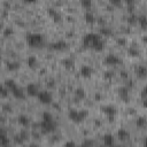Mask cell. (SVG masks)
<instances>
[{
	"mask_svg": "<svg viewBox=\"0 0 147 147\" xmlns=\"http://www.w3.org/2000/svg\"><path fill=\"white\" fill-rule=\"evenodd\" d=\"M64 147H76V144L74 140H68V141H65Z\"/></svg>",
	"mask_w": 147,
	"mask_h": 147,
	"instance_id": "obj_36",
	"label": "cell"
},
{
	"mask_svg": "<svg viewBox=\"0 0 147 147\" xmlns=\"http://www.w3.org/2000/svg\"><path fill=\"white\" fill-rule=\"evenodd\" d=\"M25 39H26L28 45L31 46V47H39L40 45L44 44V37H42V34H40L38 32H30V33H28Z\"/></svg>",
	"mask_w": 147,
	"mask_h": 147,
	"instance_id": "obj_4",
	"label": "cell"
},
{
	"mask_svg": "<svg viewBox=\"0 0 147 147\" xmlns=\"http://www.w3.org/2000/svg\"><path fill=\"white\" fill-rule=\"evenodd\" d=\"M140 96L142 98V100L147 98V85H145V86L141 88V92H140Z\"/></svg>",
	"mask_w": 147,
	"mask_h": 147,
	"instance_id": "obj_34",
	"label": "cell"
},
{
	"mask_svg": "<svg viewBox=\"0 0 147 147\" xmlns=\"http://www.w3.org/2000/svg\"><path fill=\"white\" fill-rule=\"evenodd\" d=\"M121 76H122L123 78H127V77H129V76H127V74H126V71H124V70H123V71H121Z\"/></svg>",
	"mask_w": 147,
	"mask_h": 147,
	"instance_id": "obj_41",
	"label": "cell"
},
{
	"mask_svg": "<svg viewBox=\"0 0 147 147\" xmlns=\"http://www.w3.org/2000/svg\"><path fill=\"white\" fill-rule=\"evenodd\" d=\"M93 74V68L87 65V64H83L80 67V75L84 77V78H90Z\"/></svg>",
	"mask_w": 147,
	"mask_h": 147,
	"instance_id": "obj_12",
	"label": "cell"
},
{
	"mask_svg": "<svg viewBox=\"0 0 147 147\" xmlns=\"http://www.w3.org/2000/svg\"><path fill=\"white\" fill-rule=\"evenodd\" d=\"M144 147H147V137H146L145 140H144Z\"/></svg>",
	"mask_w": 147,
	"mask_h": 147,
	"instance_id": "obj_45",
	"label": "cell"
},
{
	"mask_svg": "<svg viewBox=\"0 0 147 147\" xmlns=\"http://www.w3.org/2000/svg\"><path fill=\"white\" fill-rule=\"evenodd\" d=\"M13 32H14L13 28H9V26H7V28H5V29H3V31H2V34H3L5 37H9V36H11V34H13Z\"/></svg>",
	"mask_w": 147,
	"mask_h": 147,
	"instance_id": "obj_30",
	"label": "cell"
},
{
	"mask_svg": "<svg viewBox=\"0 0 147 147\" xmlns=\"http://www.w3.org/2000/svg\"><path fill=\"white\" fill-rule=\"evenodd\" d=\"M10 93H11L16 99H21V100H22V99H24V98H25V92H24V91H23L18 85H17V86H15V87L10 91Z\"/></svg>",
	"mask_w": 147,
	"mask_h": 147,
	"instance_id": "obj_13",
	"label": "cell"
},
{
	"mask_svg": "<svg viewBox=\"0 0 147 147\" xmlns=\"http://www.w3.org/2000/svg\"><path fill=\"white\" fill-rule=\"evenodd\" d=\"M47 13H48L49 16H52V18H53L54 22H60V21L62 20L61 14H60L54 7H48V8H47Z\"/></svg>",
	"mask_w": 147,
	"mask_h": 147,
	"instance_id": "obj_11",
	"label": "cell"
},
{
	"mask_svg": "<svg viewBox=\"0 0 147 147\" xmlns=\"http://www.w3.org/2000/svg\"><path fill=\"white\" fill-rule=\"evenodd\" d=\"M80 3H82V6H83V7H85L87 10L92 7V1H91V0H83Z\"/></svg>",
	"mask_w": 147,
	"mask_h": 147,
	"instance_id": "obj_33",
	"label": "cell"
},
{
	"mask_svg": "<svg viewBox=\"0 0 147 147\" xmlns=\"http://www.w3.org/2000/svg\"><path fill=\"white\" fill-rule=\"evenodd\" d=\"M117 137H118V139L121 141H125V140H127L130 138V133L125 129H119L117 131Z\"/></svg>",
	"mask_w": 147,
	"mask_h": 147,
	"instance_id": "obj_16",
	"label": "cell"
},
{
	"mask_svg": "<svg viewBox=\"0 0 147 147\" xmlns=\"http://www.w3.org/2000/svg\"><path fill=\"white\" fill-rule=\"evenodd\" d=\"M62 63H63V65H64L67 69H70V68H72V67H74L75 61H74L71 57H65V59H63V60H62Z\"/></svg>",
	"mask_w": 147,
	"mask_h": 147,
	"instance_id": "obj_26",
	"label": "cell"
},
{
	"mask_svg": "<svg viewBox=\"0 0 147 147\" xmlns=\"http://www.w3.org/2000/svg\"><path fill=\"white\" fill-rule=\"evenodd\" d=\"M83 46L85 48H91L93 51L96 52H101L105 46V41L101 37L100 33H95V32H87L83 39H82Z\"/></svg>",
	"mask_w": 147,
	"mask_h": 147,
	"instance_id": "obj_1",
	"label": "cell"
},
{
	"mask_svg": "<svg viewBox=\"0 0 147 147\" xmlns=\"http://www.w3.org/2000/svg\"><path fill=\"white\" fill-rule=\"evenodd\" d=\"M118 147H119V146H118Z\"/></svg>",
	"mask_w": 147,
	"mask_h": 147,
	"instance_id": "obj_46",
	"label": "cell"
},
{
	"mask_svg": "<svg viewBox=\"0 0 147 147\" xmlns=\"http://www.w3.org/2000/svg\"><path fill=\"white\" fill-rule=\"evenodd\" d=\"M37 98H38L39 102L42 105H49L53 101V96L48 91H40L39 94L37 95Z\"/></svg>",
	"mask_w": 147,
	"mask_h": 147,
	"instance_id": "obj_5",
	"label": "cell"
},
{
	"mask_svg": "<svg viewBox=\"0 0 147 147\" xmlns=\"http://www.w3.org/2000/svg\"><path fill=\"white\" fill-rule=\"evenodd\" d=\"M84 18H85V21L87 22V23H93L94 21H95V16H94V14L92 13V10H86L85 11V14H84Z\"/></svg>",
	"mask_w": 147,
	"mask_h": 147,
	"instance_id": "obj_20",
	"label": "cell"
},
{
	"mask_svg": "<svg viewBox=\"0 0 147 147\" xmlns=\"http://www.w3.org/2000/svg\"><path fill=\"white\" fill-rule=\"evenodd\" d=\"M37 63H38V60H37V57H36L34 55L28 56V59H26V64H28L29 68H31V69L36 68V67H37Z\"/></svg>",
	"mask_w": 147,
	"mask_h": 147,
	"instance_id": "obj_17",
	"label": "cell"
},
{
	"mask_svg": "<svg viewBox=\"0 0 147 147\" xmlns=\"http://www.w3.org/2000/svg\"><path fill=\"white\" fill-rule=\"evenodd\" d=\"M106 115H108V117H109V121L110 122H113L114 121V116L116 115V113H117V110H116V108L113 106V105H105V106H101V108H100Z\"/></svg>",
	"mask_w": 147,
	"mask_h": 147,
	"instance_id": "obj_6",
	"label": "cell"
},
{
	"mask_svg": "<svg viewBox=\"0 0 147 147\" xmlns=\"http://www.w3.org/2000/svg\"><path fill=\"white\" fill-rule=\"evenodd\" d=\"M127 54H129L130 56H132V57H137V56H139L140 52H139V49H138L136 46H130V47L127 48Z\"/></svg>",
	"mask_w": 147,
	"mask_h": 147,
	"instance_id": "obj_23",
	"label": "cell"
},
{
	"mask_svg": "<svg viewBox=\"0 0 147 147\" xmlns=\"http://www.w3.org/2000/svg\"><path fill=\"white\" fill-rule=\"evenodd\" d=\"M0 141H1V146L2 147H8V145H9V138L7 137V134H6L5 131H2L1 134H0Z\"/></svg>",
	"mask_w": 147,
	"mask_h": 147,
	"instance_id": "obj_22",
	"label": "cell"
},
{
	"mask_svg": "<svg viewBox=\"0 0 147 147\" xmlns=\"http://www.w3.org/2000/svg\"><path fill=\"white\" fill-rule=\"evenodd\" d=\"M110 3L115 5V6H118V5H121V0H110Z\"/></svg>",
	"mask_w": 147,
	"mask_h": 147,
	"instance_id": "obj_39",
	"label": "cell"
},
{
	"mask_svg": "<svg viewBox=\"0 0 147 147\" xmlns=\"http://www.w3.org/2000/svg\"><path fill=\"white\" fill-rule=\"evenodd\" d=\"M88 115V111L85 109L82 110H77V109H70L68 113V117L70 121H72L74 123H80L83 122Z\"/></svg>",
	"mask_w": 147,
	"mask_h": 147,
	"instance_id": "obj_3",
	"label": "cell"
},
{
	"mask_svg": "<svg viewBox=\"0 0 147 147\" xmlns=\"http://www.w3.org/2000/svg\"><path fill=\"white\" fill-rule=\"evenodd\" d=\"M105 63L108 65H116V64L121 63V59L115 54H108L105 57Z\"/></svg>",
	"mask_w": 147,
	"mask_h": 147,
	"instance_id": "obj_10",
	"label": "cell"
},
{
	"mask_svg": "<svg viewBox=\"0 0 147 147\" xmlns=\"http://www.w3.org/2000/svg\"><path fill=\"white\" fill-rule=\"evenodd\" d=\"M114 76V72H111V71H106L105 72V77L106 78H111Z\"/></svg>",
	"mask_w": 147,
	"mask_h": 147,
	"instance_id": "obj_38",
	"label": "cell"
},
{
	"mask_svg": "<svg viewBox=\"0 0 147 147\" xmlns=\"http://www.w3.org/2000/svg\"><path fill=\"white\" fill-rule=\"evenodd\" d=\"M113 33L111 29L108 28V26H101L100 28V34L101 36H110Z\"/></svg>",
	"mask_w": 147,
	"mask_h": 147,
	"instance_id": "obj_29",
	"label": "cell"
},
{
	"mask_svg": "<svg viewBox=\"0 0 147 147\" xmlns=\"http://www.w3.org/2000/svg\"><path fill=\"white\" fill-rule=\"evenodd\" d=\"M20 134H21V137H22L24 140H28V139H29V132H28L26 130H22V131L20 132Z\"/></svg>",
	"mask_w": 147,
	"mask_h": 147,
	"instance_id": "obj_35",
	"label": "cell"
},
{
	"mask_svg": "<svg viewBox=\"0 0 147 147\" xmlns=\"http://www.w3.org/2000/svg\"><path fill=\"white\" fill-rule=\"evenodd\" d=\"M85 95H86V93H85V90L83 87H78V88L75 90V96H76V99L82 100V99L85 98Z\"/></svg>",
	"mask_w": 147,
	"mask_h": 147,
	"instance_id": "obj_21",
	"label": "cell"
},
{
	"mask_svg": "<svg viewBox=\"0 0 147 147\" xmlns=\"http://www.w3.org/2000/svg\"><path fill=\"white\" fill-rule=\"evenodd\" d=\"M102 140H103V145H105L106 147H113V146H114V137H113V134L106 133V134L103 136Z\"/></svg>",
	"mask_w": 147,
	"mask_h": 147,
	"instance_id": "obj_15",
	"label": "cell"
},
{
	"mask_svg": "<svg viewBox=\"0 0 147 147\" xmlns=\"http://www.w3.org/2000/svg\"><path fill=\"white\" fill-rule=\"evenodd\" d=\"M49 46H51V48H52V49H54V51H63V49H65V48H67L68 44H67V41H65V40L60 39V40H56V41L52 42Z\"/></svg>",
	"mask_w": 147,
	"mask_h": 147,
	"instance_id": "obj_9",
	"label": "cell"
},
{
	"mask_svg": "<svg viewBox=\"0 0 147 147\" xmlns=\"http://www.w3.org/2000/svg\"><path fill=\"white\" fill-rule=\"evenodd\" d=\"M136 75L138 78H146L147 77V67L146 65H138L136 68Z\"/></svg>",
	"mask_w": 147,
	"mask_h": 147,
	"instance_id": "obj_14",
	"label": "cell"
},
{
	"mask_svg": "<svg viewBox=\"0 0 147 147\" xmlns=\"http://www.w3.org/2000/svg\"><path fill=\"white\" fill-rule=\"evenodd\" d=\"M39 90H38V86L34 84V83H29L25 87V93L30 96H37L39 94Z\"/></svg>",
	"mask_w": 147,
	"mask_h": 147,
	"instance_id": "obj_8",
	"label": "cell"
},
{
	"mask_svg": "<svg viewBox=\"0 0 147 147\" xmlns=\"http://www.w3.org/2000/svg\"><path fill=\"white\" fill-rule=\"evenodd\" d=\"M138 23L142 30H147V16L146 15H139L138 16Z\"/></svg>",
	"mask_w": 147,
	"mask_h": 147,
	"instance_id": "obj_19",
	"label": "cell"
},
{
	"mask_svg": "<svg viewBox=\"0 0 147 147\" xmlns=\"http://www.w3.org/2000/svg\"><path fill=\"white\" fill-rule=\"evenodd\" d=\"M129 90H130V88H127L126 86H121V87L118 88V91H117L118 96H119V99H121L123 102H129V100H130Z\"/></svg>",
	"mask_w": 147,
	"mask_h": 147,
	"instance_id": "obj_7",
	"label": "cell"
},
{
	"mask_svg": "<svg viewBox=\"0 0 147 147\" xmlns=\"http://www.w3.org/2000/svg\"><path fill=\"white\" fill-rule=\"evenodd\" d=\"M80 147H93V140H91V139H85V140L82 142Z\"/></svg>",
	"mask_w": 147,
	"mask_h": 147,
	"instance_id": "obj_32",
	"label": "cell"
},
{
	"mask_svg": "<svg viewBox=\"0 0 147 147\" xmlns=\"http://www.w3.org/2000/svg\"><path fill=\"white\" fill-rule=\"evenodd\" d=\"M39 125H40V129L44 133H51V132L55 131V129H56V122L54 121L52 114L48 113V111L42 113L41 122H40Z\"/></svg>",
	"mask_w": 147,
	"mask_h": 147,
	"instance_id": "obj_2",
	"label": "cell"
},
{
	"mask_svg": "<svg viewBox=\"0 0 147 147\" xmlns=\"http://www.w3.org/2000/svg\"><path fill=\"white\" fill-rule=\"evenodd\" d=\"M117 42L119 45H125V39L124 38H119V39H117Z\"/></svg>",
	"mask_w": 147,
	"mask_h": 147,
	"instance_id": "obj_40",
	"label": "cell"
},
{
	"mask_svg": "<svg viewBox=\"0 0 147 147\" xmlns=\"http://www.w3.org/2000/svg\"><path fill=\"white\" fill-rule=\"evenodd\" d=\"M18 68H20V62H17V61H10L7 63V69L9 71H15Z\"/></svg>",
	"mask_w": 147,
	"mask_h": 147,
	"instance_id": "obj_24",
	"label": "cell"
},
{
	"mask_svg": "<svg viewBox=\"0 0 147 147\" xmlns=\"http://www.w3.org/2000/svg\"><path fill=\"white\" fill-rule=\"evenodd\" d=\"M14 141H15V144L22 145V144H23L25 140H24V139L21 137V134H20V133H17V134H15V136H14Z\"/></svg>",
	"mask_w": 147,
	"mask_h": 147,
	"instance_id": "obj_31",
	"label": "cell"
},
{
	"mask_svg": "<svg viewBox=\"0 0 147 147\" xmlns=\"http://www.w3.org/2000/svg\"><path fill=\"white\" fill-rule=\"evenodd\" d=\"M142 107H144V108H147V98L142 100Z\"/></svg>",
	"mask_w": 147,
	"mask_h": 147,
	"instance_id": "obj_42",
	"label": "cell"
},
{
	"mask_svg": "<svg viewBox=\"0 0 147 147\" xmlns=\"http://www.w3.org/2000/svg\"><path fill=\"white\" fill-rule=\"evenodd\" d=\"M142 41H144L145 44H147V34H145V36H142Z\"/></svg>",
	"mask_w": 147,
	"mask_h": 147,
	"instance_id": "obj_43",
	"label": "cell"
},
{
	"mask_svg": "<svg viewBox=\"0 0 147 147\" xmlns=\"http://www.w3.org/2000/svg\"><path fill=\"white\" fill-rule=\"evenodd\" d=\"M29 147H39V146H38L37 144H30V145H29Z\"/></svg>",
	"mask_w": 147,
	"mask_h": 147,
	"instance_id": "obj_44",
	"label": "cell"
},
{
	"mask_svg": "<svg viewBox=\"0 0 147 147\" xmlns=\"http://www.w3.org/2000/svg\"><path fill=\"white\" fill-rule=\"evenodd\" d=\"M7 92H9V90L3 85V86L1 87V95H2V96H6V95H7Z\"/></svg>",
	"mask_w": 147,
	"mask_h": 147,
	"instance_id": "obj_37",
	"label": "cell"
},
{
	"mask_svg": "<svg viewBox=\"0 0 147 147\" xmlns=\"http://www.w3.org/2000/svg\"><path fill=\"white\" fill-rule=\"evenodd\" d=\"M146 124H147V119L144 116H139L136 121V125L138 127H144V126H146Z\"/></svg>",
	"mask_w": 147,
	"mask_h": 147,
	"instance_id": "obj_28",
	"label": "cell"
},
{
	"mask_svg": "<svg viewBox=\"0 0 147 147\" xmlns=\"http://www.w3.org/2000/svg\"><path fill=\"white\" fill-rule=\"evenodd\" d=\"M5 86L9 90V92L15 87V86H17V84H16V82L14 80V79H11V78H7L6 80H5Z\"/></svg>",
	"mask_w": 147,
	"mask_h": 147,
	"instance_id": "obj_25",
	"label": "cell"
},
{
	"mask_svg": "<svg viewBox=\"0 0 147 147\" xmlns=\"http://www.w3.org/2000/svg\"><path fill=\"white\" fill-rule=\"evenodd\" d=\"M137 22H138V15L136 13H130V15L127 16V23L131 24V25H133Z\"/></svg>",
	"mask_w": 147,
	"mask_h": 147,
	"instance_id": "obj_27",
	"label": "cell"
},
{
	"mask_svg": "<svg viewBox=\"0 0 147 147\" xmlns=\"http://www.w3.org/2000/svg\"><path fill=\"white\" fill-rule=\"evenodd\" d=\"M17 121H18V123H20L22 126H24V127H26V126L30 125V118H29L26 115H20V116L17 117Z\"/></svg>",
	"mask_w": 147,
	"mask_h": 147,
	"instance_id": "obj_18",
	"label": "cell"
}]
</instances>
